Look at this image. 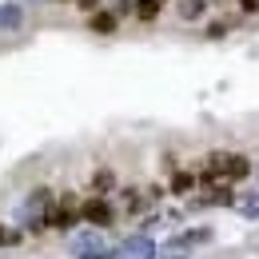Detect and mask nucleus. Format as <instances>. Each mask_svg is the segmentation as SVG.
I'll return each instance as SVG.
<instances>
[{
  "label": "nucleus",
  "mask_w": 259,
  "mask_h": 259,
  "mask_svg": "<svg viewBox=\"0 0 259 259\" xmlns=\"http://www.w3.org/2000/svg\"><path fill=\"white\" fill-rule=\"evenodd\" d=\"M80 220H88V224H96V227H108L112 224V207L104 203V195H92V199L80 203Z\"/></svg>",
  "instance_id": "nucleus-1"
},
{
  "label": "nucleus",
  "mask_w": 259,
  "mask_h": 259,
  "mask_svg": "<svg viewBox=\"0 0 259 259\" xmlns=\"http://www.w3.org/2000/svg\"><path fill=\"white\" fill-rule=\"evenodd\" d=\"M247 176H251V163H247V156L227 152V171H224V180H247Z\"/></svg>",
  "instance_id": "nucleus-2"
},
{
  "label": "nucleus",
  "mask_w": 259,
  "mask_h": 259,
  "mask_svg": "<svg viewBox=\"0 0 259 259\" xmlns=\"http://www.w3.org/2000/svg\"><path fill=\"white\" fill-rule=\"evenodd\" d=\"M88 28L100 36H112L120 28V20H116V12H92V20H88Z\"/></svg>",
  "instance_id": "nucleus-3"
},
{
  "label": "nucleus",
  "mask_w": 259,
  "mask_h": 259,
  "mask_svg": "<svg viewBox=\"0 0 259 259\" xmlns=\"http://www.w3.org/2000/svg\"><path fill=\"white\" fill-rule=\"evenodd\" d=\"M207 12V0H180V20H199Z\"/></svg>",
  "instance_id": "nucleus-4"
},
{
  "label": "nucleus",
  "mask_w": 259,
  "mask_h": 259,
  "mask_svg": "<svg viewBox=\"0 0 259 259\" xmlns=\"http://www.w3.org/2000/svg\"><path fill=\"white\" fill-rule=\"evenodd\" d=\"M192 184H195V176H192V171H176V176H171V192H176V195L192 192Z\"/></svg>",
  "instance_id": "nucleus-5"
},
{
  "label": "nucleus",
  "mask_w": 259,
  "mask_h": 259,
  "mask_svg": "<svg viewBox=\"0 0 259 259\" xmlns=\"http://www.w3.org/2000/svg\"><path fill=\"white\" fill-rule=\"evenodd\" d=\"M136 16H140V20H156V16H160V0H140V4H136Z\"/></svg>",
  "instance_id": "nucleus-6"
},
{
  "label": "nucleus",
  "mask_w": 259,
  "mask_h": 259,
  "mask_svg": "<svg viewBox=\"0 0 259 259\" xmlns=\"http://www.w3.org/2000/svg\"><path fill=\"white\" fill-rule=\"evenodd\" d=\"M92 188H96V192L104 195V192H108V188H116V176H112V171L104 167V171H96V180H92Z\"/></svg>",
  "instance_id": "nucleus-7"
},
{
  "label": "nucleus",
  "mask_w": 259,
  "mask_h": 259,
  "mask_svg": "<svg viewBox=\"0 0 259 259\" xmlns=\"http://www.w3.org/2000/svg\"><path fill=\"white\" fill-rule=\"evenodd\" d=\"M207 192H211V195H207V203H235V195L227 192L224 184H220V188H207Z\"/></svg>",
  "instance_id": "nucleus-8"
},
{
  "label": "nucleus",
  "mask_w": 259,
  "mask_h": 259,
  "mask_svg": "<svg viewBox=\"0 0 259 259\" xmlns=\"http://www.w3.org/2000/svg\"><path fill=\"white\" fill-rule=\"evenodd\" d=\"M239 207H243V215L259 220V195H243V199H239Z\"/></svg>",
  "instance_id": "nucleus-9"
},
{
  "label": "nucleus",
  "mask_w": 259,
  "mask_h": 259,
  "mask_svg": "<svg viewBox=\"0 0 259 259\" xmlns=\"http://www.w3.org/2000/svg\"><path fill=\"white\" fill-rule=\"evenodd\" d=\"M203 36H207V40H224L227 24H224V20H215V24H207V32H203Z\"/></svg>",
  "instance_id": "nucleus-10"
},
{
  "label": "nucleus",
  "mask_w": 259,
  "mask_h": 259,
  "mask_svg": "<svg viewBox=\"0 0 259 259\" xmlns=\"http://www.w3.org/2000/svg\"><path fill=\"white\" fill-rule=\"evenodd\" d=\"M239 12H247V16L259 12V0H239Z\"/></svg>",
  "instance_id": "nucleus-11"
},
{
  "label": "nucleus",
  "mask_w": 259,
  "mask_h": 259,
  "mask_svg": "<svg viewBox=\"0 0 259 259\" xmlns=\"http://www.w3.org/2000/svg\"><path fill=\"white\" fill-rule=\"evenodd\" d=\"M76 4H80L84 12H96V4H100V0H76Z\"/></svg>",
  "instance_id": "nucleus-12"
},
{
  "label": "nucleus",
  "mask_w": 259,
  "mask_h": 259,
  "mask_svg": "<svg viewBox=\"0 0 259 259\" xmlns=\"http://www.w3.org/2000/svg\"><path fill=\"white\" fill-rule=\"evenodd\" d=\"M8 239H16V235H12L8 227H0V243H8Z\"/></svg>",
  "instance_id": "nucleus-13"
},
{
  "label": "nucleus",
  "mask_w": 259,
  "mask_h": 259,
  "mask_svg": "<svg viewBox=\"0 0 259 259\" xmlns=\"http://www.w3.org/2000/svg\"><path fill=\"white\" fill-rule=\"evenodd\" d=\"M56 4H68V0H56Z\"/></svg>",
  "instance_id": "nucleus-14"
}]
</instances>
